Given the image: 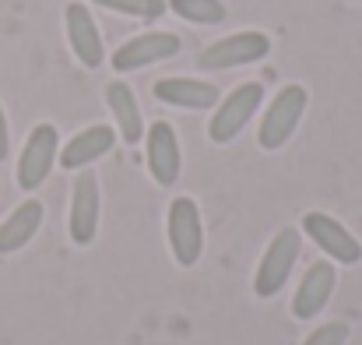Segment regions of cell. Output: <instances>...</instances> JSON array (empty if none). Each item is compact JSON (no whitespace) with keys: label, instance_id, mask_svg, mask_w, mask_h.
Wrapping results in <instances>:
<instances>
[{"label":"cell","instance_id":"13","mask_svg":"<svg viewBox=\"0 0 362 345\" xmlns=\"http://www.w3.org/2000/svg\"><path fill=\"white\" fill-rule=\"evenodd\" d=\"M155 99L176 110H211L218 106V89L201 78H162L155 81Z\"/></svg>","mask_w":362,"mask_h":345},{"label":"cell","instance_id":"8","mask_svg":"<svg viewBox=\"0 0 362 345\" xmlns=\"http://www.w3.org/2000/svg\"><path fill=\"white\" fill-rule=\"evenodd\" d=\"M180 35L176 32H144V35H134L127 39L120 50L113 53V71L130 74V71H141L148 64H158V60H169L180 53Z\"/></svg>","mask_w":362,"mask_h":345},{"label":"cell","instance_id":"18","mask_svg":"<svg viewBox=\"0 0 362 345\" xmlns=\"http://www.w3.org/2000/svg\"><path fill=\"white\" fill-rule=\"evenodd\" d=\"M92 4H103L110 11H120L130 18H141V21H158L165 14V0H92Z\"/></svg>","mask_w":362,"mask_h":345},{"label":"cell","instance_id":"7","mask_svg":"<svg viewBox=\"0 0 362 345\" xmlns=\"http://www.w3.org/2000/svg\"><path fill=\"white\" fill-rule=\"evenodd\" d=\"M303 232H306L334 264H359L362 261V243L345 230L338 219H331L327 212H306V215H303Z\"/></svg>","mask_w":362,"mask_h":345},{"label":"cell","instance_id":"16","mask_svg":"<svg viewBox=\"0 0 362 345\" xmlns=\"http://www.w3.org/2000/svg\"><path fill=\"white\" fill-rule=\"evenodd\" d=\"M106 103H110V110H113V116H117V130H120V137L127 141V145H137V141L144 137V120H141V106H137L134 89L123 85V81H113V85L106 89Z\"/></svg>","mask_w":362,"mask_h":345},{"label":"cell","instance_id":"2","mask_svg":"<svg viewBox=\"0 0 362 345\" xmlns=\"http://www.w3.org/2000/svg\"><path fill=\"white\" fill-rule=\"evenodd\" d=\"M169 232V250L180 268H194L204 254V226H201V208L194 198H176L165 215Z\"/></svg>","mask_w":362,"mask_h":345},{"label":"cell","instance_id":"4","mask_svg":"<svg viewBox=\"0 0 362 345\" xmlns=\"http://www.w3.org/2000/svg\"><path fill=\"white\" fill-rule=\"evenodd\" d=\"M260 103H264V85H260V81H246L240 89H233L226 99H218L215 116H211V123H208V137H211L215 145L236 141L240 130L253 120V113L260 110Z\"/></svg>","mask_w":362,"mask_h":345},{"label":"cell","instance_id":"15","mask_svg":"<svg viewBox=\"0 0 362 345\" xmlns=\"http://www.w3.org/2000/svg\"><path fill=\"white\" fill-rule=\"evenodd\" d=\"M39 226H42V201H35V198L21 201V205L0 222V254L21 250V247L39 232Z\"/></svg>","mask_w":362,"mask_h":345},{"label":"cell","instance_id":"14","mask_svg":"<svg viewBox=\"0 0 362 345\" xmlns=\"http://www.w3.org/2000/svg\"><path fill=\"white\" fill-rule=\"evenodd\" d=\"M113 145H117V130L110 123H95V127H85L81 134H74L57 159L64 169H85L95 159H103L106 152H113Z\"/></svg>","mask_w":362,"mask_h":345},{"label":"cell","instance_id":"20","mask_svg":"<svg viewBox=\"0 0 362 345\" xmlns=\"http://www.w3.org/2000/svg\"><path fill=\"white\" fill-rule=\"evenodd\" d=\"M7 148H11V134H7V116L0 106V159H7Z\"/></svg>","mask_w":362,"mask_h":345},{"label":"cell","instance_id":"19","mask_svg":"<svg viewBox=\"0 0 362 345\" xmlns=\"http://www.w3.org/2000/svg\"><path fill=\"white\" fill-rule=\"evenodd\" d=\"M349 335H352V328H349L345 321H327V324H320L303 345H345Z\"/></svg>","mask_w":362,"mask_h":345},{"label":"cell","instance_id":"12","mask_svg":"<svg viewBox=\"0 0 362 345\" xmlns=\"http://www.w3.org/2000/svg\"><path fill=\"white\" fill-rule=\"evenodd\" d=\"M64 21H67V39H71L74 57H78L85 67H103L106 50H103V35H99V25H95L92 11L74 0V4H67Z\"/></svg>","mask_w":362,"mask_h":345},{"label":"cell","instance_id":"5","mask_svg":"<svg viewBox=\"0 0 362 345\" xmlns=\"http://www.w3.org/2000/svg\"><path fill=\"white\" fill-rule=\"evenodd\" d=\"M60 155V134L53 123H35L25 148H21V159H18V187L21 191H35L46 183L53 162Z\"/></svg>","mask_w":362,"mask_h":345},{"label":"cell","instance_id":"10","mask_svg":"<svg viewBox=\"0 0 362 345\" xmlns=\"http://www.w3.org/2000/svg\"><path fill=\"white\" fill-rule=\"evenodd\" d=\"M99 176L95 173H78L74 187H71V239L78 247H88L99 232Z\"/></svg>","mask_w":362,"mask_h":345},{"label":"cell","instance_id":"1","mask_svg":"<svg viewBox=\"0 0 362 345\" xmlns=\"http://www.w3.org/2000/svg\"><path fill=\"white\" fill-rule=\"evenodd\" d=\"M306 103H310V96H306L303 85H285V89L274 96V103L264 110V120H260V127H257V141H260L264 152H278V148L296 134L299 120L306 113Z\"/></svg>","mask_w":362,"mask_h":345},{"label":"cell","instance_id":"6","mask_svg":"<svg viewBox=\"0 0 362 345\" xmlns=\"http://www.w3.org/2000/svg\"><path fill=\"white\" fill-rule=\"evenodd\" d=\"M267 53H271V39L264 32H236V35H226V39L211 43L208 50H201L197 67L229 71V67H243V64H257Z\"/></svg>","mask_w":362,"mask_h":345},{"label":"cell","instance_id":"9","mask_svg":"<svg viewBox=\"0 0 362 345\" xmlns=\"http://www.w3.org/2000/svg\"><path fill=\"white\" fill-rule=\"evenodd\" d=\"M144 145H148V169H151V180L158 187H173L180 180V169H183V155H180V141H176V130L173 123L158 120L144 130Z\"/></svg>","mask_w":362,"mask_h":345},{"label":"cell","instance_id":"3","mask_svg":"<svg viewBox=\"0 0 362 345\" xmlns=\"http://www.w3.org/2000/svg\"><path fill=\"white\" fill-rule=\"evenodd\" d=\"M299 247H303V236L299 230H281L264 250L260 264H257V275H253V293L260 300H271L274 293H281V285L288 282L292 275V264L299 261Z\"/></svg>","mask_w":362,"mask_h":345},{"label":"cell","instance_id":"17","mask_svg":"<svg viewBox=\"0 0 362 345\" xmlns=\"http://www.w3.org/2000/svg\"><path fill=\"white\" fill-rule=\"evenodd\" d=\"M183 21H194V25H218L226 21V4L222 0H165Z\"/></svg>","mask_w":362,"mask_h":345},{"label":"cell","instance_id":"11","mask_svg":"<svg viewBox=\"0 0 362 345\" xmlns=\"http://www.w3.org/2000/svg\"><path fill=\"white\" fill-rule=\"evenodd\" d=\"M334 285H338L334 264H331V261H313V264L306 268V275H303L296 296H292V314H296V321H313V317L331 303Z\"/></svg>","mask_w":362,"mask_h":345},{"label":"cell","instance_id":"21","mask_svg":"<svg viewBox=\"0 0 362 345\" xmlns=\"http://www.w3.org/2000/svg\"><path fill=\"white\" fill-rule=\"evenodd\" d=\"M356 4H359V0H356Z\"/></svg>","mask_w":362,"mask_h":345}]
</instances>
